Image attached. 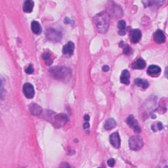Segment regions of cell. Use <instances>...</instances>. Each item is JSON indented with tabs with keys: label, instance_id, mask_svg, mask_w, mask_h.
Wrapping results in <instances>:
<instances>
[{
	"label": "cell",
	"instance_id": "cell-5",
	"mask_svg": "<svg viewBox=\"0 0 168 168\" xmlns=\"http://www.w3.org/2000/svg\"><path fill=\"white\" fill-rule=\"evenodd\" d=\"M127 124L133 129L134 131L136 133H140L141 131V128L139 125L138 124V122L137 120H135L134 119V117L132 115H130L127 119Z\"/></svg>",
	"mask_w": 168,
	"mask_h": 168
},
{
	"label": "cell",
	"instance_id": "cell-16",
	"mask_svg": "<svg viewBox=\"0 0 168 168\" xmlns=\"http://www.w3.org/2000/svg\"><path fill=\"white\" fill-rule=\"evenodd\" d=\"M135 83L140 88L143 89H147L148 87V82L147 80H142L141 78H137L135 80Z\"/></svg>",
	"mask_w": 168,
	"mask_h": 168
},
{
	"label": "cell",
	"instance_id": "cell-22",
	"mask_svg": "<svg viewBox=\"0 0 168 168\" xmlns=\"http://www.w3.org/2000/svg\"><path fill=\"white\" fill-rule=\"evenodd\" d=\"M115 164V160L113 158H111L108 160V165L110 167H114Z\"/></svg>",
	"mask_w": 168,
	"mask_h": 168
},
{
	"label": "cell",
	"instance_id": "cell-9",
	"mask_svg": "<svg viewBox=\"0 0 168 168\" xmlns=\"http://www.w3.org/2000/svg\"><path fill=\"white\" fill-rule=\"evenodd\" d=\"M142 37V34L140 30L139 29H135L132 30L131 33V41L134 43H138L140 41L141 38Z\"/></svg>",
	"mask_w": 168,
	"mask_h": 168
},
{
	"label": "cell",
	"instance_id": "cell-8",
	"mask_svg": "<svg viewBox=\"0 0 168 168\" xmlns=\"http://www.w3.org/2000/svg\"><path fill=\"white\" fill-rule=\"evenodd\" d=\"M74 51V44L72 41H69L63 48V53L66 55H72Z\"/></svg>",
	"mask_w": 168,
	"mask_h": 168
},
{
	"label": "cell",
	"instance_id": "cell-7",
	"mask_svg": "<svg viewBox=\"0 0 168 168\" xmlns=\"http://www.w3.org/2000/svg\"><path fill=\"white\" fill-rule=\"evenodd\" d=\"M153 36L155 41H156L158 43H164L166 41V37H165L164 32L160 30H158L155 32Z\"/></svg>",
	"mask_w": 168,
	"mask_h": 168
},
{
	"label": "cell",
	"instance_id": "cell-26",
	"mask_svg": "<svg viewBox=\"0 0 168 168\" xmlns=\"http://www.w3.org/2000/svg\"><path fill=\"white\" fill-rule=\"evenodd\" d=\"M89 119H90V117H89V116L88 115H85V116H84V119L86 122H88L89 120Z\"/></svg>",
	"mask_w": 168,
	"mask_h": 168
},
{
	"label": "cell",
	"instance_id": "cell-1",
	"mask_svg": "<svg viewBox=\"0 0 168 168\" xmlns=\"http://www.w3.org/2000/svg\"><path fill=\"white\" fill-rule=\"evenodd\" d=\"M97 28L99 32L105 33L108 30L109 26V15L106 12H102L95 17Z\"/></svg>",
	"mask_w": 168,
	"mask_h": 168
},
{
	"label": "cell",
	"instance_id": "cell-14",
	"mask_svg": "<svg viewBox=\"0 0 168 168\" xmlns=\"http://www.w3.org/2000/svg\"><path fill=\"white\" fill-rule=\"evenodd\" d=\"M31 29L32 32L35 34H40L41 32V26L37 21H33L31 24Z\"/></svg>",
	"mask_w": 168,
	"mask_h": 168
},
{
	"label": "cell",
	"instance_id": "cell-17",
	"mask_svg": "<svg viewBox=\"0 0 168 168\" xmlns=\"http://www.w3.org/2000/svg\"><path fill=\"white\" fill-rule=\"evenodd\" d=\"M47 33H48L47 38H49L50 40L59 41V37H60V35H59V33H58L57 31H55L54 30H51L50 32L48 31Z\"/></svg>",
	"mask_w": 168,
	"mask_h": 168
},
{
	"label": "cell",
	"instance_id": "cell-25",
	"mask_svg": "<svg viewBox=\"0 0 168 168\" xmlns=\"http://www.w3.org/2000/svg\"><path fill=\"white\" fill-rule=\"evenodd\" d=\"M89 123H88V122H86V123H85V124H83V128L84 129H88V128H89Z\"/></svg>",
	"mask_w": 168,
	"mask_h": 168
},
{
	"label": "cell",
	"instance_id": "cell-2",
	"mask_svg": "<svg viewBox=\"0 0 168 168\" xmlns=\"http://www.w3.org/2000/svg\"><path fill=\"white\" fill-rule=\"evenodd\" d=\"M129 145L130 149L133 150H139L143 146V139L139 137L133 136L130 139Z\"/></svg>",
	"mask_w": 168,
	"mask_h": 168
},
{
	"label": "cell",
	"instance_id": "cell-10",
	"mask_svg": "<svg viewBox=\"0 0 168 168\" xmlns=\"http://www.w3.org/2000/svg\"><path fill=\"white\" fill-rule=\"evenodd\" d=\"M130 72L127 70H123L122 72L121 76H120V82L121 83L125 84V85H128L130 84Z\"/></svg>",
	"mask_w": 168,
	"mask_h": 168
},
{
	"label": "cell",
	"instance_id": "cell-20",
	"mask_svg": "<svg viewBox=\"0 0 168 168\" xmlns=\"http://www.w3.org/2000/svg\"><path fill=\"white\" fill-rule=\"evenodd\" d=\"M118 27L119 29H120L121 30H124V29L125 28V27H126L125 22L124 21H123V20L119 21L118 24Z\"/></svg>",
	"mask_w": 168,
	"mask_h": 168
},
{
	"label": "cell",
	"instance_id": "cell-19",
	"mask_svg": "<svg viewBox=\"0 0 168 168\" xmlns=\"http://www.w3.org/2000/svg\"><path fill=\"white\" fill-rule=\"evenodd\" d=\"M163 128V125L161 124V123L160 122H158L156 124V125L154 124L152 125V129L154 131H156L157 130H162Z\"/></svg>",
	"mask_w": 168,
	"mask_h": 168
},
{
	"label": "cell",
	"instance_id": "cell-4",
	"mask_svg": "<svg viewBox=\"0 0 168 168\" xmlns=\"http://www.w3.org/2000/svg\"><path fill=\"white\" fill-rule=\"evenodd\" d=\"M110 142L113 147L116 148H119L120 147L121 140L120 137L118 132L113 133L111 136H110Z\"/></svg>",
	"mask_w": 168,
	"mask_h": 168
},
{
	"label": "cell",
	"instance_id": "cell-12",
	"mask_svg": "<svg viewBox=\"0 0 168 168\" xmlns=\"http://www.w3.org/2000/svg\"><path fill=\"white\" fill-rule=\"evenodd\" d=\"M34 5V3L33 1H31V0L26 1L24 3L23 5V11L25 13H31L32 10H33Z\"/></svg>",
	"mask_w": 168,
	"mask_h": 168
},
{
	"label": "cell",
	"instance_id": "cell-6",
	"mask_svg": "<svg viewBox=\"0 0 168 168\" xmlns=\"http://www.w3.org/2000/svg\"><path fill=\"white\" fill-rule=\"evenodd\" d=\"M161 73V69L160 66L156 65H150L148 68L147 74L150 76L156 77L158 76Z\"/></svg>",
	"mask_w": 168,
	"mask_h": 168
},
{
	"label": "cell",
	"instance_id": "cell-18",
	"mask_svg": "<svg viewBox=\"0 0 168 168\" xmlns=\"http://www.w3.org/2000/svg\"><path fill=\"white\" fill-rule=\"evenodd\" d=\"M43 57L44 60H46V62L47 63V64H48V65H49V64L52 63V59H51V55H50V54L49 53H44L43 55Z\"/></svg>",
	"mask_w": 168,
	"mask_h": 168
},
{
	"label": "cell",
	"instance_id": "cell-21",
	"mask_svg": "<svg viewBox=\"0 0 168 168\" xmlns=\"http://www.w3.org/2000/svg\"><path fill=\"white\" fill-rule=\"evenodd\" d=\"M34 68H33V66L32 65V64H30L28 67H27V69L25 70V72L28 74H31L34 72Z\"/></svg>",
	"mask_w": 168,
	"mask_h": 168
},
{
	"label": "cell",
	"instance_id": "cell-11",
	"mask_svg": "<svg viewBox=\"0 0 168 168\" xmlns=\"http://www.w3.org/2000/svg\"><path fill=\"white\" fill-rule=\"evenodd\" d=\"M145 66H146V63H145V61L143 59H138L132 64V68H133V69H144Z\"/></svg>",
	"mask_w": 168,
	"mask_h": 168
},
{
	"label": "cell",
	"instance_id": "cell-13",
	"mask_svg": "<svg viewBox=\"0 0 168 168\" xmlns=\"http://www.w3.org/2000/svg\"><path fill=\"white\" fill-rule=\"evenodd\" d=\"M29 108H30L31 114L34 116L39 115L42 111V109L40 106L36 104H34H34H31Z\"/></svg>",
	"mask_w": 168,
	"mask_h": 168
},
{
	"label": "cell",
	"instance_id": "cell-3",
	"mask_svg": "<svg viewBox=\"0 0 168 168\" xmlns=\"http://www.w3.org/2000/svg\"><path fill=\"white\" fill-rule=\"evenodd\" d=\"M23 93L26 97L32 99L35 95V90L34 86L30 83H26L23 85Z\"/></svg>",
	"mask_w": 168,
	"mask_h": 168
},
{
	"label": "cell",
	"instance_id": "cell-24",
	"mask_svg": "<svg viewBox=\"0 0 168 168\" xmlns=\"http://www.w3.org/2000/svg\"><path fill=\"white\" fill-rule=\"evenodd\" d=\"M102 70L104 71V72H107V71L109 70V66H103Z\"/></svg>",
	"mask_w": 168,
	"mask_h": 168
},
{
	"label": "cell",
	"instance_id": "cell-23",
	"mask_svg": "<svg viewBox=\"0 0 168 168\" xmlns=\"http://www.w3.org/2000/svg\"><path fill=\"white\" fill-rule=\"evenodd\" d=\"M130 51V47L127 45H126L125 47L124 48V54H128Z\"/></svg>",
	"mask_w": 168,
	"mask_h": 168
},
{
	"label": "cell",
	"instance_id": "cell-15",
	"mask_svg": "<svg viewBox=\"0 0 168 168\" xmlns=\"http://www.w3.org/2000/svg\"><path fill=\"white\" fill-rule=\"evenodd\" d=\"M116 126V122L113 118H109L106 121L105 124V128L107 130H111Z\"/></svg>",
	"mask_w": 168,
	"mask_h": 168
}]
</instances>
